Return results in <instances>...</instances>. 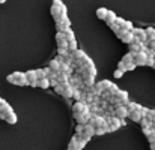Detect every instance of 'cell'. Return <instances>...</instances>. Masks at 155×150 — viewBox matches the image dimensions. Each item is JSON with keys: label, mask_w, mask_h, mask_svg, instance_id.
I'll list each match as a JSON object with an SVG mask.
<instances>
[{"label": "cell", "mask_w": 155, "mask_h": 150, "mask_svg": "<svg viewBox=\"0 0 155 150\" xmlns=\"http://www.w3.org/2000/svg\"><path fill=\"white\" fill-rule=\"evenodd\" d=\"M6 80H8V83H11L14 86H29L24 72H14V74L8 75Z\"/></svg>", "instance_id": "cell-1"}, {"label": "cell", "mask_w": 155, "mask_h": 150, "mask_svg": "<svg viewBox=\"0 0 155 150\" xmlns=\"http://www.w3.org/2000/svg\"><path fill=\"white\" fill-rule=\"evenodd\" d=\"M51 15L54 20H59L60 17L66 15V6L63 5L62 0H53V6H51Z\"/></svg>", "instance_id": "cell-2"}, {"label": "cell", "mask_w": 155, "mask_h": 150, "mask_svg": "<svg viewBox=\"0 0 155 150\" xmlns=\"http://www.w3.org/2000/svg\"><path fill=\"white\" fill-rule=\"evenodd\" d=\"M54 21H56V29H57V32H65L66 29L71 27V21H69L68 15H63V17H60L59 20H54Z\"/></svg>", "instance_id": "cell-3"}, {"label": "cell", "mask_w": 155, "mask_h": 150, "mask_svg": "<svg viewBox=\"0 0 155 150\" xmlns=\"http://www.w3.org/2000/svg\"><path fill=\"white\" fill-rule=\"evenodd\" d=\"M131 32H133V35H134V42H139V44H145V42L148 41L145 29H140V27H134V29H133Z\"/></svg>", "instance_id": "cell-4"}, {"label": "cell", "mask_w": 155, "mask_h": 150, "mask_svg": "<svg viewBox=\"0 0 155 150\" xmlns=\"http://www.w3.org/2000/svg\"><path fill=\"white\" fill-rule=\"evenodd\" d=\"M146 60H148V56L146 53H134L133 54V62L136 66H146Z\"/></svg>", "instance_id": "cell-5"}, {"label": "cell", "mask_w": 155, "mask_h": 150, "mask_svg": "<svg viewBox=\"0 0 155 150\" xmlns=\"http://www.w3.org/2000/svg\"><path fill=\"white\" fill-rule=\"evenodd\" d=\"M0 117L3 120H6L9 125H15L17 123V114L14 111H5V113H0Z\"/></svg>", "instance_id": "cell-6"}, {"label": "cell", "mask_w": 155, "mask_h": 150, "mask_svg": "<svg viewBox=\"0 0 155 150\" xmlns=\"http://www.w3.org/2000/svg\"><path fill=\"white\" fill-rule=\"evenodd\" d=\"M72 110H74V114H81V113L89 111V105L86 102H75L72 105Z\"/></svg>", "instance_id": "cell-7"}, {"label": "cell", "mask_w": 155, "mask_h": 150, "mask_svg": "<svg viewBox=\"0 0 155 150\" xmlns=\"http://www.w3.org/2000/svg\"><path fill=\"white\" fill-rule=\"evenodd\" d=\"M56 42H57V48H66L68 50V42L65 39V33L63 32H57L56 33Z\"/></svg>", "instance_id": "cell-8"}, {"label": "cell", "mask_w": 155, "mask_h": 150, "mask_svg": "<svg viewBox=\"0 0 155 150\" xmlns=\"http://www.w3.org/2000/svg\"><path fill=\"white\" fill-rule=\"evenodd\" d=\"M128 110H127V107H124V105H120V107H116V110H114V117H117V119H120V120H124V119H127L128 117Z\"/></svg>", "instance_id": "cell-9"}, {"label": "cell", "mask_w": 155, "mask_h": 150, "mask_svg": "<svg viewBox=\"0 0 155 150\" xmlns=\"http://www.w3.org/2000/svg\"><path fill=\"white\" fill-rule=\"evenodd\" d=\"M114 96L120 101V105H124V107H127V105L130 104V99H128V92H125V90H117Z\"/></svg>", "instance_id": "cell-10"}, {"label": "cell", "mask_w": 155, "mask_h": 150, "mask_svg": "<svg viewBox=\"0 0 155 150\" xmlns=\"http://www.w3.org/2000/svg\"><path fill=\"white\" fill-rule=\"evenodd\" d=\"M24 74H26V80H27L29 86H32V87H36V81H38V78H36V74H35V71H27V72H24Z\"/></svg>", "instance_id": "cell-11"}, {"label": "cell", "mask_w": 155, "mask_h": 150, "mask_svg": "<svg viewBox=\"0 0 155 150\" xmlns=\"http://www.w3.org/2000/svg\"><path fill=\"white\" fill-rule=\"evenodd\" d=\"M62 86H63V89H62V93H60V95H62L63 98H68V99L72 98V90H74V87H72L69 83H63Z\"/></svg>", "instance_id": "cell-12"}, {"label": "cell", "mask_w": 155, "mask_h": 150, "mask_svg": "<svg viewBox=\"0 0 155 150\" xmlns=\"http://www.w3.org/2000/svg\"><path fill=\"white\" fill-rule=\"evenodd\" d=\"M72 98H75L77 102H84V98H86V93L83 90H78V89H74L72 90Z\"/></svg>", "instance_id": "cell-13"}, {"label": "cell", "mask_w": 155, "mask_h": 150, "mask_svg": "<svg viewBox=\"0 0 155 150\" xmlns=\"http://www.w3.org/2000/svg\"><path fill=\"white\" fill-rule=\"evenodd\" d=\"M50 72H51L50 68H44V69H36V71H35L38 80H41V78H47V77L50 75Z\"/></svg>", "instance_id": "cell-14"}, {"label": "cell", "mask_w": 155, "mask_h": 150, "mask_svg": "<svg viewBox=\"0 0 155 150\" xmlns=\"http://www.w3.org/2000/svg\"><path fill=\"white\" fill-rule=\"evenodd\" d=\"M120 41L124 42V44H131V42H134V35H133V32H125L124 33V36L120 38Z\"/></svg>", "instance_id": "cell-15"}, {"label": "cell", "mask_w": 155, "mask_h": 150, "mask_svg": "<svg viewBox=\"0 0 155 150\" xmlns=\"http://www.w3.org/2000/svg\"><path fill=\"white\" fill-rule=\"evenodd\" d=\"M104 21L110 26V24H113L114 21H116V14L113 12V11H108L107 12V15H105V18H104Z\"/></svg>", "instance_id": "cell-16"}, {"label": "cell", "mask_w": 155, "mask_h": 150, "mask_svg": "<svg viewBox=\"0 0 155 150\" xmlns=\"http://www.w3.org/2000/svg\"><path fill=\"white\" fill-rule=\"evenodd\" d=\"M69 77L68 74H63V72H57V83L59 84H63V83H68L69 81Z\"/></svg>", "instance_id": "cell-17"}, {"label": "cell", "mask_w": 155, "mask_h": 150, "mask_svg": "<svg viewBox=\"0 0 155 150\" xmlns=\"http://www.w3.org/2000/svg\"><path fill=\"white\" fill-rule=\"evenodd\" d=\"M59 72H63V74H68V75H71V72H72V68H71L68 63H60V66H59Z\"/></svg>", "instance_id": "cell-18"}, {"label": "cell", "mask_w": 155, "mask_h": 150, "mask_svg": "<svg viewBox=\"0 0 155 150\" xmlns=\"http://www.w3.org/2000/svg\"><path fill=\"white\" fill-rule=\"evenodd\" d=\"M36 87H41V89H48L50 87V81L48 78H41L36 81Z\"/></svg>", "instance_id": "cell-19"}, {"label": "cell", "mask_w": 155, "mask_h": 150, "mask_svg": "<svg viewBox=\"0 0 155 150\" xmlns=\"http://www.w3.org/2000/svg\"><path fill=\"white\" fill-rule=\"evenodd\" d=\"M84 134L89 135V137L92 138V137L95 135V128H94L91 123H86V125H84Z\"/></svg>", "instance_id": "cell-20"}, {"label": "cell", "mask_w": 155, "mask_h": 150, "mask_svg": "<svg viewBox=\"0 0 155 150\" xmlns=\"http://www.w3.org/2000/svg\"><path fill=\"white\" fill-rule=\"evenodd\" d=\"M98 86H100V89L103 90V92H105V90H108L110 89V86L113 84L111 81H108V80H103V81H100V83H97Z\"/></svg>", "instance_id": "cell-21"}, {"label": "cell", "mask_w": 155, "mask_h": 150, "mask_svg": "<svg viewBox=\"0 0 155 150\" xmlns=\"http://www.w3.org/2000/svg\"><path fill=\"white\" fill-rule=\"evenodd\" d=\"M145 32H146L148 41H155V29L154 27H148V29H145Z\"/></svg>", "instance_id": "cell-22"}, {"label": "cell", "mask_w": 155, "mask_h": 150, "mask_svg": "<svg viewBox=\"0 0 155 150\" xmlns=\"http://www.w3.org/2000/svg\"><path fill=\"white\" fill-rule=\"evenodd\" d=\"M128 117H130L133 122L139 123V122H140V119H142V114H140L139 111H133V113H130V114H128Z\"/></svg>", "instance_id": "cell-23"}, {"label": "cell", "mask_w": 155, "mask_h": 150, "mask_svg": "<svg viewBox=\"0 0 155 150\" xmlns=\"http://www.w3.org/2000/svg\"><path fill=\"white\" fill-rule=\"evenodd\" d=\"M139 123H140L142 129H146V128H152V122H151V120H148L146 117H142Z\"/></svg>", "instance_id": "cell-24"}, {"label": "cell", "mask_w": 155, "mask_h": 150, "mask_svg": "<svg viewBox=\"0 0 155 150\" xmlns=\"http://www.w3.org/2000/svg\"><path fill=\"white\" fill-rule=\"evenodd\" d=\"M63 33H65V39H66V42H68V41H74V39H75V35H74V32L71 30V27H69V29H66Z\"/></svg>", "instance_id": "cell-25"}, {"label": "cell", "mask_w": 155, "mask_h": 150, "mask_svg": "<svg viewBox=\"0 0 155 150\" xmlns=\"http://www.w3.org/2000/svg\"><path fill=\"white\" fill-rule=\"evenodd\" d=\"M140 107H142V105H139V104H136V102H130V104L127 105V110H128V113H133V111H139Z\"/></svg>", "instance_id": "cell-26"}, {"label": "cell", "mask_w": 155, "mask_h": 150, "mask_svg": "<svg viewBox=\"0 0 155 150\" xmlns=\"http://www.w3.org/2000/svg\"><path fill=\"white\" fill-rule=\"evenodd\" d=\"M59 62L56 60V59H53L51 62H50V65H48V68H50V71H53V72H59Z\"/></svg>", "instance_id": "cell-27"}, {"label": "cell", "mask_w": 155, "mask_h": 150, "mask_svg": "<svg viewBox=\"0 0 155 150\" xmlns=\"http://www.w3.org/2000/svg\"><path fill=\"white\" fill-rule=\"evenodd\" d=\"M107 12H108V9H105V8H98V9H97V17H98L100 20H104L105 15H107Z\"/></svg>", "instance_id": "cell-28"}, {"label": "cell", "mask_w": 155, "mask_h": 150, "mask_svg": "<svg viewBox=\"0 0 155 150\" xmlns=\"http://www.w3.org/2000/svg\"><path fill=\"white\" fill-rule=\"evenodd\" d=\"M0 111H2V113H5V111H12V107L3 99L2 101V104H0Z\"/></svg>", "instance_id": "cell-29"}, {"label": "cell", "mask_w": 155, "mask_h": 150, "mask_svg": "<svg viewBox=\"0 0 155 150\" xmlns=\"http://www.w3.org/2000/svg\"><path fill=\"white\" fill-rule=\"evenodd\" d=\"M120 29H124V30H127V32H131V30L134 29V26H133V23H131V21H127V20H125V21H124V24L120 26Z\"/></svg>", "instance_id": "cell-30"}, {"label": "cell", "mask_w": 155, "mask_h": 150, "mask_svg": "<svg viewBox=\"0 0 155 150\" xmlns=\"http://www.w3.org/2000/svg\"><path fill=\"white\" fill-rule=\"evenodd\" d=\"M77 143H78V140H77V137H72V138H71V141H69V146H68V150L78 149V146H77Z\"/></svg>", "instance_id": "cell-31"}, {"label": "cell", "mask_w": 155, "mask_h": 150, "mask_svg": "<svg viewBox=\"0 0 155 150\" xmlns=\"http://www.w3.org/2000/svg\"><path fill=\"white\" fill-rule=\"evenodd\" d=\"M120 62H122V63H125V65H128V63H134V62H133V53L125 54V56H124V59H122Z\"/></svg>", "instance_id": "cell-32"}, {"label": "cell", "mask_w": 155, "mask_h": 150, "mask_svg": "<svg viewBox=\"0 0 155 150\" xmlns=\"http://www.w3.org/2000/svg\"><path fill=\"white\" fill-rule=\"evenodd\" d=\"M75 50H78L77 48V41L74 39V41H68V51L69 53H74Z\"/></svg>", "instance_id": "cell-33"}, {"label": "cell", "mask_w": 155, "mask_h": 150, "mask_svg": "<svg viewBox=\"0 0 155 150\" xmlns=\"http://www.w3.org/2000/svg\"><path fill=\"white\" fill-rule=\"evenodd\" d=\"M57 56H62V57H68L69 56V51L66 50V48H57Z\"/></svg>", "instance_id": "cell-34"}, {"label": "cell", "mask_w": 155, "mask_h": 150, "mask_svg": "<svg viewBox=\"0 0 155 150\" xmlns=\"http://www.w3.org/2000/svg\"><path fill=\"white\" fill-rule=\"evenodd\" d=\"M83 132H84V125H77V128H75V137H80Z\"/></svg>", "instance_id": "cell-35"}, {"label": "cell", "mask_w": 155, "mask_h": 150, "mask_svg": "<svg viewBox=\"0 0 155 150\" xmlns=\"http://www.w3.org/2000/svg\"><path fill=\"white\" fill-rule=\"evenodd\" d=\"M146 119H148V120H151L152 123H155V110H149V113H148Z\"/></svg>", "instance_id": "cell-36"}, {"label": "cell", "mask_w": 155, "mask_h": 150, "mask_svg": "<svg viewBox=\"0 0 155 150\" xmlns=\"http://www.w3.org/2000/svg\"><path fill=\"white\" fill-rule=\"evenodd\" d=\"M117 90H119V87H117L116 84H111V86H110V89H108V90H105V92H108L110 95H116V92H117Z\"/></svg>", "instance_id": "cell-37"}, {"label": "cell", "mask_w": 155, "mask_h": 150, "mask_svg": "<svg viewBox=\"0 0 155 150\" xmlns=\"http://www.w3.org/2000/svg\"><path fill=\"white\" fill-rule=\"evenodd\" d=\"M139 113L142 114V117H146V116H148V113H149V108H146V107H140Z\"/></svg>", "instance_id": "cell-38"}, {"label": "cell", "mask_w": 155, "mask_h": 150, "mask_svg": "<svg viewBox=\"0 0 155 150\" xmlns=\"http://www.w3.org/2000/svg\"><path fill=\"white\" fill-rule=\"evenodd\" d=\"M110 29H111V30H113L114 33H117V32L120 30V27H119V26H117L116 23H113V24H110Z\"/></svg>", "instance_id": "cell-39"}, {"label": "cell", "mask_w": 155, "mask_h": 150, "mask_svg": "<svg viewBox=\"0 0 155 150\" xmlns=\"http://www.w3.org/2000/svg\"><path fill=\"white\" fill-rule=\"evenodd\" d=\"M148 141H149V143H155V131H154V129H152L151 135L148 137Z\"/></svg>", "instance_id": "cell-40"}, {"label": "cell", "mask_w": 155, "mask_h": 150, "mask_svg": "<svg viewBox=\"0 0 155 150\" xmlns=\"http://www.w3.org/2000/svg\"><path fill=\"white\" fill-rule=\"evenodd\" d=\"M117 69H120L122 72H127V65L122 63V62H119V68H117Z\"/></svg>", "instance_id": "cell-41"}, {"label": "cell", "mask_w": 155, "mask_h": 150, "mask_svg": "<svg viewBox=\"0 0 155 150\" xmlns=\"http://www.w3.org/2000/svg\"><path fill=\"white\" fill-rule=\"evenodd\" d=\"M122 75H124V72H122L120 69H116V71H114V77H116V78H122Z\"/></svg>", "instance_id": "cell-42"}, {"label": "cell", "mask_w": 155, "mask_h": 150, "mask_svg": "<svg viewBox=\"0 0 155 150\" xmlns=\"http://www.w3.org/2000/svg\"><path fill=\"white\" fill-rule=\"evenodd\" d=\"M62 89H63V86L62 84H57V86H54V90H56V93H62Z\"/></svg>", "instance_id": "cell-43"}, {"label": "cell", "mask_w": 155, "mask_h": 150, "mask_svg": "<svg viewBox=\"0 0 155 150\" xmlns=\"http://www.w3.org/2000/svg\"><path fill=\"white\" fill-rule=\"evenodd\" d=\"M151 132H152V128H146V129H143V134H145V137H146V138L151 135Z\"/></svg>", "instance_id": "cell-44"}, {"label": "cell", "mask_w": 155, "mask_h": 150, "mask_svg": "<svg viewBox=\"0 0 155 150\" xmlns=\"http://www.w3.org/2000/svg\"><path fill=\"white\" fill-rule=\"evenodd\" d=\"M133 69H136V65H134V63H128V65H127V72H128V71H133Z\"/></svg>", "instance_id": "cell-45"}, {"label": "cell", "mask_w": 155, "mask_h": 150, "mask_svg": "<svg viewBox=\"0 0 155 150\" xmlns=\"http://www.w3.org/2000/svg\"><path fill=\"white\" fill-rule=\"evenodd\" d=\"M151 150H155V143H151Z\"/></svg>", "instance_id": "cell-46"}, {"label": "cell", "mask_w": 155, "mask_h": 150, "mask_svg": "<svg viewBox=\"0 0 155 150\" xmlns=\"http://www.w3.org/2000/svg\"><path fill=\"white\" fill-rule=\"evenodd\" d=\"M152 129H154V131H155V123H152Z\"/></svg>", "instance_id": "cell-47"}, {"label": "cell", "mask_w": 155, "mask_h": 150, "mask_svg": "<svg viewBox=\"0 0 155 150\" xmlns=\"http://www.w3.org/2000/svg\"><path fill=\"white\" fill-rule=\"evenodd\" d=\"M5 2H6V0H0V3H5Z\"/></svg>", "instance_id": "cell-48"}, {"label": "cell", "mask_w": 155, "mask_h": 150, "mask_svg": "<svg viewBox=\"0 0 155 150\" xmlns=\"http://www.w3.org/2000/svg\"><path fill=\"white\" fill-rule=\"evenodd\" d=\"M2 101H3V99H2V98H0V104H2Z\"/></svg>", "instance_id": "cell-49"}, {"label": "cell", "mask_w": 155, "mask_h": 150, "mask_svg": "<svg viewBox=\"0 0 155 150\" xmlns=\"http://www.w3.org/2000/svg\"><path fill=\"white\" fill-rule=\"evenodd\" d=\"M74 150H80V149H74Z\"/></svg>", "instance_id": "cell-50"}, {"label": "cell", "mask_w": 155, "mask_h": 150, "mask_svg": "<svg viewBox=\"0 0 155 150\" xmlns=\"http://www.w3.org/2000/svg\"><path fill=\"white\" fill-rule=\"evenodd\" d=\"M0 113H2V111H0Z\"/></svg>", "instance_id": "cell-51"}]
</instances>
